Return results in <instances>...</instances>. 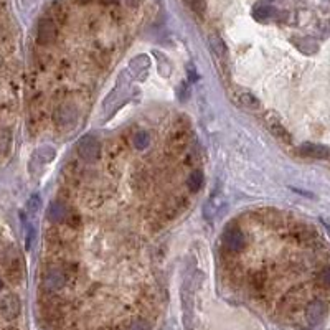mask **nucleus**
Returning a JSON list of instances; mask_svg holds the SVG:
<instances>
[{
	"label": "nucleus",
	"mask_w": 330,
	"mask_h": 330,
	"mask_svg": "<svg viewBox=\"0 0 330 330\" xmlns=\"http://www.w3.org/2000/svg\"><path fill=\"white\" fill-rule=\"evenodd\" d=\"M78 154L85 162L94 164L101 159V142L94 136L81 137L80 142H78Z\"/></svg>",
	"instance_id": "obj_1"
},
{
	"label": "nucleus",
	"mask_w": 330,
	"mask_h": 330,
	"mask_svg": "<svg viewBox=\"0 0 330 330\" xmlns=\"http://www.w3.org/2000/svg\"><path fill=\"white\" fill-rule=\"evenodd\" d=\"M182 307H183V325L187 330L195 327V312H193V289L190 287V281H185L182 287Z\"/></svg>",
	"instance_id": "obj_2"
},
{
	"label": "nucleus",
	"mask_w": 330,
	"mask_h": 330,
	"mask_svg": "<svg viewBox=\"0 0 330 330\" xmlns=\"http://www.w3.org/2000/svg\"><path fill=\"white\" fill-rule=\"evenodd\" d=\"M66 283H68V276H66L64 269L61 266L48 269L43 276V286H45V289L50 292L59 291L61 287H64Z\"/></svg>",
	"instance_id": "obj_3"
},
{
	"label": "nucleus",
	"mask_w": 330,
	"mask_h": 330,
	"mask_svg": "<svg viewBox=\"0 0 330 330\" xmlns=\"http://www.w3.org/2000/svg\"><path fill=\"white\" fill-rule=\"evenodd\" d=\"M22 302L17 294H7L2 301H0V315L5 320H15L20 315Z\"/></svg>",
	"instance_id": "obj_4"
},
{
	"label": "nucleus",
	"mask_w": 330,
	"mask_h": 330,
	"mask_svg": "<svg viewBox=\"0 0 330 330\" xmlns=\"http://www.w3.org/2000/svg\"><path fill=\"white\" fill-rule=\"evenodd\" d=\"M304 315L305 320H307L310 325H317L320 323L327 315V304L322 301V299H314V301L307 302L304 309Z\"/></svg>",
	"instance_id": "obj_5"
},
{
	"label": "nucleus",
	"mask_w": 330,
	"mask_h": 330,
	"mask_svg": "<svg viewBox=\"0 0 330 330\" xmlns=\"http://www.w3.org/2000/svg\"><path fill=\"white\" fill-rule=\"evenodd\" d=\"M233 98H235V101L239 106L244 107V109H248V111H259L261 109V101L257 99L249 89L235 88L233 89Z\"/></svg>",
	"instance_id": "obj_6"
},
{
	"label": "nucleus",
	"mask_w": 330,
	"mask_h": 330,
	"mask_svg": "<svg viewBox=\"0 0 330 330\" xmlns=\"http://www.w3.org/2000/svg\"><path fill=\"white\" fill-rule=\"evenodd\" d=\"M58 37V30L56 25L53 23L50 19H43L38 23V30H37V40L40 45H53Z\"/></svg>",
	"instance_id": "obj_7"
},
{
	"label": "nucleus",
	"mask_w": 330,
	"mask_h": 330,
	"mask_svg": "<svg viewBox=\"0 0 330 330\" xmlns=\"http://www.w3.org/2000/svg\"><path fill=\"white\" fill-rule=\"evenodd\" d=\"M223 244L230 253H238L244 248V236L239 230H228L223 235Z\"/></svg>",
	"instance_id": "obj_8"
},
{
	"label": "nucleus",
	"mask_w": 330,
	"mask_h": 330,
	"mask_svg": "<svg viewBox=\"0 0 330 330\" xmlns=\"http://www.w3.org/2000/svg\"><path fill=\"white\" fill-rule=\"evenodd\" d=\"M266 125H268L269 132H271L276 139L283 141L286 144H291V134L287 132V129L284 127V125L281 124V121L278 117H274L273 114H268V116H266Z\"/></svg>",
	"instance_id": "obj_9"
},
{
	"label": "nucleus",
	"mask_w": 330,
	"mask_h": 330,
	"mask_svg": "<svg viewBox=\"0 0 330 330\" xmlns=\"http://www.w3.org/2000/svg\"><path fill=\"white\" fill-rule=\"evenodd\" d=\"M301 154L305 155V157H310V159H320V160L330 159V149L328 147L320 146V144H312V142L302 144Z\"/></svg>",
	"instance_id": "obj_10"
},
{
	"label": "nucleus",
	"mask_w": 330,
	"mask_h": 330,
	"mask_svg": "<svg viewBox=\"0 0 330 330\" xmlns=\"http://www.w3.org/2000/svg\"><path fill=\"white\" fill-rule=\"evenodd\" d=\"M70 213H71V210L66 207L64 202H59V200L51 202L50 208H48V218H50L53 223H64Z\"/></svg>",
	"instance_id": "obj_11"
},
{
	"label": "nucleus",
	"mask_w": 330,
	"mask_h": 330,
	"mask_svg": "<svg viewBox=\"0 0 330 330\" xmlns=\"http://www.w3.org/2000/svg\"><path fill=\"white\" fill-rule=\"evenodd\" d=\"M76 121V107L70 106V104H63L59 106L55 111V122L58 125H71Z\"/></svg>",
	"instance_id": "obj_12"
},
{
	"label": "nucleus",
	"mask_w": 330,
	"mask_h": 330,
	"mask_svg": "<svg viewBox=\"0 0 330 330\" xmlns=\"http://www.w3.org/2000/svg\"><path fill=\"white\" fill-rule=\"evenodd\" d=\"M5 274H7V278H9L14 284L20 283V279H22V262H20V259H19L17 256H14V257H12V259L9 261L7 271H5Z\"/></svg>",
	"instance_id": "obj_13"
},
{
	"label": "nucleus",
	"mask_w": 330,
	"mask_h": 330,
	"mask_svg": "<svg viewBox=\"0 0 330 330\" xmlns=\"http://www.w3.org/2000/svg\"><path fill=\"white\" fill-rule=\"evenodd\" d=\"M210 46H212L213 53L218 58H221V59H226L228 58V48L225 45V41L221 40L218 35H212V37H210Z\"/></svg>",
	"instance_id": "obj_14"
},
{
	"label": "nucleus",
	"mask_w": 330,
	"mask_h": 330,
	"mask_svg": "<svg viewBox=\"0 0 330 330\" xmlns=\"http://www.w3.org/2000/svg\"><path fill=\"white\" fill-rule=\"evenodd\" d=\"M276 14V10L268 4H256L253 9V17L256 20H266L269 17H273Z\"/></svg>",
	"instance_id": "obj_15"
},
{
	"label": "nucleus",
	"mask_w": 330,
	"mask_h": 330,
	"mask_svg": "<svg viewBox=\"0 0 330 330\" xmlns=\"http://www.w3.org/2000/svg\"><path fill=\"white\" fill-rule=\"evenodd\" d=\"M188 188H191L193 191H198L203 185V172L202 170H193L190 173V177L187 180Z\"/></svg>",
	"instance_id": "obj_16"
},
{
	"label": "nucleus",
	"mask_w": 330,
	"mask_h": 330,
	"mask_svg": "<svg viewBox=\"0 0 330 330\" xmlns=\"http://www.w3.org/2000/svg\"><path fill=\"white\" fill-rule=\"evenodd\" d=\"M170 144L175 151H182V149L187 147V144H188V134L187 132H178V134H175L170 139Z\"/></svg>",
	"instance_id": "obj_17"
},
{
	"label": "nucleus",
	"mask_w": 330,
	"mask_h": 330,
	"mask_svg": "<svg viewBox=\"0 0 330 330\" xmlns=\"http://www.w3.org/2000/svg\"><path fill=\"white\" fill-rule=\"evenodd\" d=\"M317 284H319L322 289H330V266L322 268L319 273H317Z\"/></svg>",
	"instance_id": "obj_18"
},
{
	"label": "nucleus",
	"mask_w": 330,
	"mask_h": 330,
	"mask_svg": "<svg viewBox=\"0 0 330 330\" xmlns=\"http://www.w3.org/2000/svg\"><path fill=\"white\" fill-rule=\"evenodd\" d=\"M37 157L41 160V164H46V162H51L55 159V149L50 146H43L37 151Z\"/></svg>",
	"instance_id": "obj_19"
},
{
	"label": "nucleus",
	"mask_w": 330,
	"mask_h": 330,
	"mask_svg": "<svg viewBox=\"0 0 330 330\" xmlns=\"http://www.w3.org/2000/svg\"><path fill=\"white\" fill-rule=\"evenodd\" d=\"M188 4V7L198 15H203L207 10V0H185Z\"/></svg>",
	"instance_id": "obj_20"
},
{
	"label": "nucleus",
	"mask_w": 330,
	"mask_h": 330,
	"mask_svg": "<svg viewBox=\"0 0 330 330\" xmlns=\"http://www.w3.org/2000/svg\"><path fill=\"white\" fill-rule=\"evenodd\" d=\"M129 330H151V323L144 319H136L130 322Z\"/></svg>",
	"instance_id": "obj_21"
},
{
	"label": "nucleus",
	"mask_w": 330,
	"mask_h": 330,
	"mask_svg": "<svg viewBox=\"0 0 330 330\" xmlns=\"http://www.w3.org/2000/svg\"><path fill=\"white\" fill-rule=\"evenodd\" d=\"M134 144H136L137 149H146L149 146V136L146 134V132H139V134L136 136Z\"/></svg>",
	"instance_id": "obj_22"
},
{
	"label": "nucleus",
	"mask_w": 330,
	"mask_h": 330,
	"mask_svg": "<svg viewBox=\"0 0 330 330\" xmlns=\"http://www.w3.org/2000/svg\"><path fill=\"white\" fill-rule=\"evenodd\" d=\"M38 208H40V196L32 195V196H30V200H28V212L35 213V212H38Z\"/></svg>",
	"instance_id": "obj_23"
},
{
	"label": "nucleus",
	"mask_w": 330,
	"mask_h": 330,
	"mask_svg": "<svg viewBox=\"0 0 330 330\" xmlns=\"http://www.w3.org/2000/svg\"><path fill=\"white\" fill-rule=\"evenodd\" d=\"M127 2L132 5V7H134V5H137V2H139V0H127Z\"/></svg>",
	"instance_id": "obj_24"
},
{
	"label": "nucleus",
	"mask_w": 330,
	"mask_h": 330,
	"mask_svg": "<svg viewBox=\"0 0 330 330\" xmlns=\"http://www.w3.org/2000/svg\"><path fill=\"white\" fill-rule=\"evenodd\" d=\"M2 289H4V281L0 279V291H2Z\"/></svg>",
	"instance_id": "obj_25"
},
{
	"label": "nucleus",
	"mask_w": 330,
	"mask_h": 330,
	"mask_svg": "<svg viewBox=\"0 0 330 330\" xmlns=\"http://www.w3.org/2000/svg\"><path fill=\"white\" fill-rule=\"evenodd\" d=\"M101 330H117V328H111V327H106V328H101Z\"/></svg>",
	"instance_id": "obj_26"
}]
</instances>
